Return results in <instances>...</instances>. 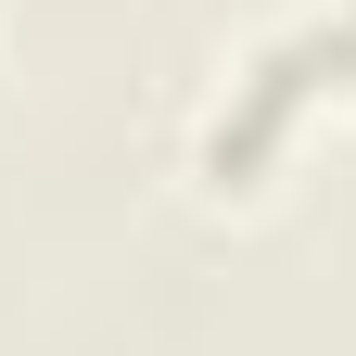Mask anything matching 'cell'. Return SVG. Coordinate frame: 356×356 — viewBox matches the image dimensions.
<instances>
[{
    "instance_id": "1",
    "label": "cell",
    "mask_w": 356,
    "mask_h": 356,
    "mask_svg": "<svg viewBox=\"0 0 356 356\" xmlns=\"http://www.w3.org/2000/svg\"><path fill=\"white\" fill-rule=\"evenodd\" d=\"M318 51H331V89H356V0H331V13H318Z\"/></svg>"
}]
</instances>
